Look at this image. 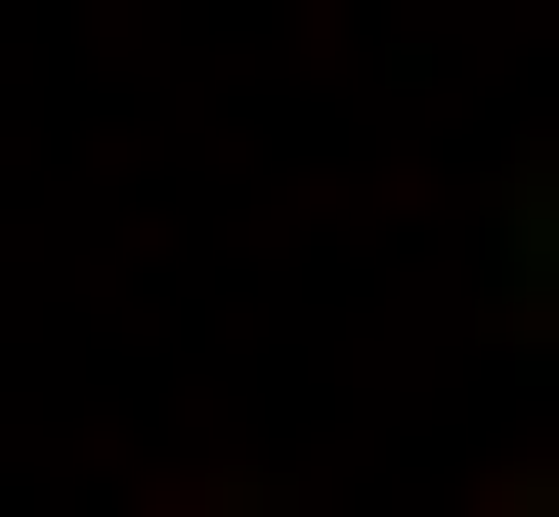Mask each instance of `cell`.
Listing matches in <instances>:
<instances>
[{
	"instance_id": "cell-1",
	"label": "cell",
	"mask_w": 559,
	"mask_h": 517,
	"mask_svg": "<svg viewBox=\"0 0 559 517\" xmlns=\"http://www.w3.org/2000/svg\"><path fill=\"white\" fill-rule=\"evenodd\" d=\"M516 517H559V474H516Z\"/></svg>"
}]
</instances>
